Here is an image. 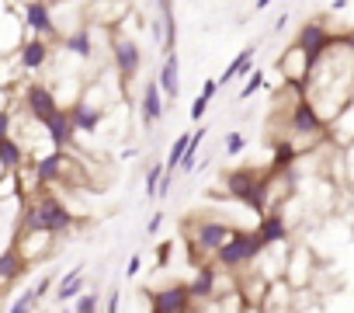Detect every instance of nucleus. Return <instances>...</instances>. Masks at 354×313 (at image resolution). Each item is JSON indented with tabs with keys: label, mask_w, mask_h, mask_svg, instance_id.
<instances>
[{
	"label": "nucleus",
	"mask_w": 354,
	"mask_h": 313,
	"mask_svg": "<svg viewBox=\"0 0 354 313\" xmlns=\"http://www.w3.org/2000/svg\"><path fill=\"white\" fill-rule=\"evenodd\" d=\"M80 223V216L70 209V202L49 188H39L32 195L21 199V216H18V230H42V233H70Z\"/></svg>",
	"instance_id": "1"
},
{
	"label": "nucleus",
	"mask_w": 354,
	"mask_h": 313,
	"mask_svg": "<svg viewBox=\"0 0 354 313\" xmlns=\"http://www.w3.org/2000/svg\"><path fill=\"white\" fill-rule=\"evenodd\" d=\"M271 181H274V171H257V168H236V171H226L223 175V185H226V195L236 199L243 209L264 216L271 209Z\"/></svg>",
	"instance_id": "2"
},
{
	"label": "nucleus",
	"mask_w": 354,
	"mask_h": 313,
	"mask_svg": "<svg viewBox=\"0 0 354 313\" xmlns=\"http://www.w3.org/2000/svg\"><path fill=\"white\" fill-rule=\"evenodd\" d=\"M240 226L226 223V220H212V216H198L185 223V240H188V261L202 265V261H216V251L236 233Z\"/></svg>",
	"instance_id": "3"
},
{
	"label": "nucleus",
	"mask_w": 354,
	"mask_h": 313,
	"mask_svg": "<svg viewBox=\"0 0 354 313\" xmlns=\"http://www.w3.org/2000/svg\"><path fill=\"white\" fill-rule=\"evenodd\" d=\"M264 247H268V244H264V237H261L257 230H243V226H240V230L216 251V265H219V268H230V271L250 268Z\"/></svg>",
	"instance_id": "4"
},
{
	"label": "nucleus",
	"mask_w": 354,
	"mask_h": 313,
	"mask_svg": "<svg viewBox=\"0 0 354 313\" xmlns=\"http://www.w3.org/2000/svg\"><path fill=\"white\" fill-rule=\"evenodd\" d=\"M108 53H111V63H115L118 80H122L125 87H132V80H136V73H139V66H142V49H139V42H136L132 35H125L122 28H111V35H108Z\"/></svg>",
	"instance_id": "5"
},
{
	"label": "nucleus",
	"mask_w": 354,
	"mask_h": 313,
	"mask_svg": "<svg viewBox=\"0 0 354 313\" xmlns=\"http://www.w3.org/2000/svg\"><path fill=\"white\" fill-rule=\"evenodd\" d=\"M149 310L153 313H192L195 310V296L188 289V282H170L163 289H149Z\"/></svg>",
	"instance_id": "6"
},
{
	"label": "nucleus",
	"mask_w": 354,
	"mask_h": 313,
	"mask_svg": "<svg viewBox=\"0 0 354 313\" xmlns=\"http://www.w3.org/2000/svg\"><path fill=\"white\" fill-rule=\"evenodd\" d=\"M18 18H21V25L32 35L56 39V42L63 39L59 28H56V21H53V4H49V0H21V4H18Z\"/></svg>",
	"instance_id": "7"
},
{
	"label": "nucleus",
	"mask_w": 354,
	"mask_h": 313,
	"mask_svg": "<svg viewBox=\"0 0 354 313\" xmlns=\"http://www.w3.org/2000/svg\"><path fill=\"white\" fill-rule=\"evenodd\" d=\"M21 108L32 115V118H39L42 125L63 108L59 105V98H56V91L49 87V84H39V80H32V84H25L21 87Z\"/></svg>",
	"instance_id": "8"
},
{
	"label": "nucleus",
	"mask_w": 354,
	"mask_h": 313,
	"mask_svg": "<svg viewBox=\"0 0 354 313\" xmlns=\"http://www.w3.org/2000/svg\"><path fill=\"white\" fill-rule=\"evenodd\" d=\"M132 15V0H91V4L84 8V21L94 25V28H118L125 18Z\"/></svg>",
	"instance_id": "9"
},
{
	"label": "nucleus",
	"mask_w": 354,
	"mask_h": 313,
	"mask_svg": "<svg viewBox=\"0 0 354 313\" xmlns=\"http://www.w3.org/2000/svg\"><path fill=\"white\" fill-rule=\"evenodd\" d=\"M313 275H316V258H313V251L302 247V244H292V247H288V261H285V278H288V285H292V289H306V285L313 282Z\"/></svg>",
	"instance_id": "10"
},
{
	"label": "nucleus",
	"mask_w": 354,
	"mask_h": 313,
	"mask_svg": "<svg viewBox=\"0 0 354 313\" xmlns=\"http://www.w3.org/2000/svg\"><path fill=\"white\" fill-rule=\"evenodd\" d=\"M333 42H337V35L326 28V21H306V25L299 28V35H295V46H302V53H306L309 60H319Z\"/></svg>",
	"instance_id": "11"
},
{
	"label": "nucleus",
	"mask_w": 354,
	"mask_h": 313,
	"mask_svg": "<svg viewBox=\"0 0 354 313\" xmlns=\"http://www.w3.org/2000/svg\"><path fill=\"white\" fill-rule=\"evenodd\" d=\"M274 66H278V73H281L288 84H299V87L306 91V77H309L313 60L302 53V46H295V42H292V46H285V53L278 56V63H274Z\"/></svg>",
	"instance_id": "12"
},
{
	"label": "nucleus",
	"mask_w": 354,
	"mask_h": 313,
	"mask_svg": "<svg viewBox=\"0 0 354 313\" xmlns=\"http://www.w3.org/2000/svg\"><path fill=\"white\" fill-rule=\"evenodd\" d=\"M15 60L21 66V73H35L49 63V39L42 35H32V39H21L18 49H15Z\"/></svg>",
	"instance_id": "13"
},
{
	"label": "nucleus",
	"mask_w": 354,
	"mask_h": 313,
	"mask_svg": "<svg viewBox=\"0 0 354 313\" xmlns=\"http://www.w3.org/2000/svg\"><path fill=\"white\" fill-rule=\"evenodd\" d=\"M160 118H163V91H160L156 80H146L142 84V94H139V122L149 132Z\"/></svg>",
	"instance_id": "14"
},
{
	"label": "nucleus",
	"mask_w": 354,
	"mask_h": 313,
	"mask_svg": "<svg viewBox=\"0 0 354 313\" xmlns=\"http://www.w3.org/2000/svg\"><path fill=\"white\" fill-rule=\"evenodd\" d=\"M156 84L167 94V108H170V101H177V94H181V63H177V53H163V63L156 70Z\"/></svg>",
	"instance_id": "15"
},
{
	"label": "nucleus",
	"mask_w": 354,
	"mask_h": 313,
	"mask_svg": "<svg viewBox=\"0 0 354 313\" xmlns=\"http://www.w3.org/2000/svg\"><path fill=\"white\" fill-rule=\"evenodd\" d=\"M59 46H63V53H70V56H77V60H94V28L84 21L77 32H70V35H63L59 39Z\"/></svg>",
	"instance_id": "16"
},
{
	"label": "nucleus",
	"mask_w": 354,
	"mask_h": 313,
	"mask_svg": "<svg viewBox=\"0 0 354 313\" xmlns=\"http://www.w3.org/2000/svg\"><path fill=\"white\" fill-rule=\"evenodd\" d=\"M46 136H49V143H53V146H59V150H70V146H73L77 129H73V118H70V111H66V108H59V111L46 122Z\"/></svg>",
	"instance_id": "17"
},
{
	"label": "nucleus",
	"mask_w": 354,
	"mask_h": 313,
	"mask_svg": "<svg viewBox=\"0 0 354 313\" xmlns=\"http://www.w3.org/2000/svg\"><path fill=\"white\" fill-rule=\"evenodd\" d=\"M28 268H32V265L25 261V254H21L15 244L4 247V251H0V289H8L11 282H18Z\"/></svg>",
	"instance_id": "18"
},
{
	"label": "nucleus",
	"mask_w": 354,
	"mask_h": 313,
	"mask_svg": "<svg viewBox=\"0 0 354 313\" xmlns=\"http://www.w3.org/2000/svg\"><path fill=\"white\" fill-rule=\"evenodd\" d=\"M257 233L264 237V244H281V240H292V226H288V220L281 216V209H268L264 216H261V223H257Z\"/></svg>",
	"instance_id": "19"
},
{
	"label": "nucleus",
	"mask_w": 354,
	"mask_h": 313,
	"mask_svg": "<svg viewBox=\"0 0 354 313\" xmlns=\"http://www.w3.org/2000/svg\"><path fill=\"white\" fill-rule=\"evenodd\" d=\"M160 8V28H163V53H177V18H174V0H156Z\"/></svg>",
	"instance_id": "20"
},
{
	"label": "nucleus",
	"mask_w": 354,
	"mask_h": 313,
	"mask_svg": "<svg viewBox=\"0 0 354 313\" xmlns=\"http://www.w3.org/2000/svg\"><path fill=\"white\" fill-rule=\"evenodd\" d=\"M25 161H28V153L18 143V136H4V139H0V168H4V171H18Z\"/></svg>",
	"instance_id": "21"
},
{
	"label": "nucleus",
	"mask_w": 354,
	"mask_h": 313,
	"mask_svg": "<svg viewBox=\"0 0 354 313\" xmlns=\"http://www.w3.org/2000/svg\"><path fill=\"white\" fill-rule=\"evenodd\" d=\"M254 56H257V46H247L226 70H223V77H219V87L223 84H233V80H240V77H247L250 73V66H254Z\"/></svg>",
	"instance_id": "22"
},
{
	"label": "nucleus",
	"mask_w": 354,
	"mask_h": 313,
	"mask_svg": "<svg viewBox=\"0 0 354 313\" xmlns=\"http://www.w3.org/2000/svg\"><path fill=\"white\" fill-rule=\"evenodd\" d=\"M299 146L292 143V139H278L274 143V153H271V171H288V168H295L299 164Z\"/></svg>",
	"instance_id": "23"
},
{
	"label": "nucleus",
	"mask_w": 354,
	"mask_h": 313,
	"mask_svg": "<svg viewBox=\"0 0 354 313\" xmlns=\"http://www.w3.org/2000/svg\"><path fill=\"white\" fill-rule=\"evenodd\" d=\"M80 289H84V265H73V268L63 275V282L56 285V296H53V299H56V303H70Z\"/></svg>",
	"instance_id": "24"
},
{
	"label": "nucleus",
	"mask_w": 354,
	"mask_h": 313,
	"mask_svg": "<svg viewBox=\"0 0 354 313\" xmlns=\"http://www.w3.org/2000/svg\"><path fill=\"white\" fill-rule=\"evenodd\" d=\"M188 139H192V132H181L174 143H170V150H167V161H163V168L167 171H177L181 168V156H185V150H188Z\"/></svg>",
	"instance_id": "25"
},
{
	"label": "nucleus",
	"mask_w": 354,
	"mask_h": 313,
	"mask_svg": "<svg viewBox=\"0 0 354 313\" xmlns=\"http://www.w3.org/2000/svg\"><path fill=\"white\" fill-rule=\"evenodd\" d=\"M101 310V292H77L73 296V313H97Z\"/></svg>",
	"instance_id": "26"
},
{
	"label": "nucleus",
	"mask_w": 354,
	"mask_h": 313,
	"mask_svg": "<svg viewBox=\"0 0 354 313\" xmlns=\"http://www.w3.org/2000/svg\"><path fill=\"white\" fill-rule=\"evenodd\" d=\"M261 87H264V70H254V66H250V77H247V84L240 87L236 101H247V98H250V94H257Z\"/></svg>",
	"instance_id": "27"
},
{
	"label": "nucleus",
	"mask_w": 354,
	"mask_h": 313,
	"mask_svg": "<svg viewBox=\"0 0 354 313\" xmlns=\"http://www.w3.org/2000/svg\"><path fill=\"white\" fill-rule=\"evenodd\" d=\"M11 313H28V310H39V296H35V289H28V292H21L11 306H8Z\"/></svg>",
	"instance_id": "28"
},
{
	"label": "nucleus",
	"mask_w": 354,
	"mask_h": 313,
	"mask_svg": "<svg viewBox=\"0 0 354 313\" xmlns=\"http://www.w3.org/2000/svg\"><path fill=\"white\" fill-rule=\"evenodd\" d=\"M223 150H226V156H240V153L247 150V139H243L240 132H226V139H223Z\"/></svg>",
	"instance_id": "29"
},
{
	"label": "nucleus",
	"mask_w": 354,
	"mask_h": 313,
	"mask_svg": "<svg viewBox=\"0 0 354 313\" xmlns=\"http://www.w3.org/2000/svg\"><path fill=\"white\" fill-rule=\"evenodd\" d=\"M160 178H163V164H149V171H146V195H149V199H156Z\"/></svg>",
	"instance_id": "30"
},
{
	"label": "nucleus",
	"mask_w": 354,
	"mask_h": 313,
	"mask_svg": "<svg viewBox=\"0 0 354 313\" xmlns=\"http://www.w3.org/2000/svg\"><path fill=\"white\" fill-rule=\"evenodd\" d=\"M209 101H212V98H205V94H198V98L192 101V108H188V115H192V122H202V115L209 111Z\"/></svg>",
	"instance_id": "31"
},
{
	"label": "nucleus",
	"mask_w": 354,
	"mask_h": 313,
	"mask_svg": "<svg viewBox=\"0 0 354 313\" xmlns=\"http://www.w3.org/2000/svg\"><path fill=\"white\" fill-rule=\"evenodd\" d=\"M170 254H174V240H160L156 244V268H167L170 265Z\"/></svg>",
	"instance_id": "32"
},
{
	"label": "nucleus",
	"mask_w": 354,
	"mask_h": 313,
	"mask_svg": "<svg viewBox=\"0 0 354 313\" xmlns=\"http://www.w3.org/2000/svg\"><path fill=\"white\" fill-rule=\"evenodd\" d=\"M174 175H177V171H167V168H163V178H160V185H156V199H167V195H170V188H174Z\"/></svg>",
	"instance_id": "33"
},
{
	"label": "nucleus",
	"mask_w": 354,
	"mask_h": 313,
	"mask_svg": "<svg viewBox=\"0 0 354 313\" xmlns=\"http://www.w3.org/2000/svg\"><path fill=\"white\" fill-rule=\"evenodd\" d=\"M11 132H15V115H11V108H0V139Z\"/></svg>",
	"instance_id": "34"
},
{
	"label": "nucleus",
	"mask_w": 354,
	"mask_h": 313,
	"mask_svg": "<svg viewBox=\"0 0 354 313\" xmlns=\"http://www.w3.org/2000/svg\"><path fill=\"white\" fill-rule=\"evenodd\" d=\"M32 289H35V296H39V303H42V299L49 296V289H53V275H42V278H39Z\"/></svg>",
	"instance_id": "35"
},
{
	"label": "nucleus",
	"mask_w": 354,
	"mask_h": 313,
	"mask_svg": "<svg viewBox=\"0 0 354 313\" xmlns=\"http://www.w3.org/2000/svg\"><path fill=\"white\" fill-rule=\"evenodd\" d=\"M104 296H108V299H104V303H101V310H108V313H115V310H118V306H122V299H118V296H122V292H118V289H111V292H104Z\"/></svg>",
	"instance_id": "36"
},
{
	"label": "nucleus",
	"mask_w": 354,
	"mask_h": 313,
	"mask_svg": "<svg viewBox=\"0 0 354 313\" xmlns=\"http://www.w3.org/2000/svg\"><path fill=\"white\" fill-rule=\"evenodd\" d=\"M142 271V254H132L129 258V268H125V278H136Z\"/></svg>",
	"instance_id": "37"
},
{
	"label": "nucleus",
	"mask_w": 354,
	"mask_h": 313,
	"mask_svg": "<svg viewBox=\"0 0 354 313\" xmlns=\"http://www.w3.org/2000/svg\"><path fill=\"white\" fill-rule=\"evenodd\" d=\"M202 94H205V98H216V94H219V80H205V84H202Z\"/></svg>",
	"instance_id": "38"
},
{
	"label": "nucleus",
	"mask_w": 354,
	"mask_h": 313,
	"mask_svg": "<svg viewBox=\"0 0 354 313\" xmlns=\"http://www.w3.org/2000/svg\"><path fill=\"white\" fill-rule=\"evenodd\" d=\"M160 226H163V213H153V220H149V226H146V230H149V233H156Z\"/></svg>",
	"instance_id": "39"
},
{
	"label": "nucleus",
	"mask_w": 354,
	"mask_h": 313,
	"mask_svg": "<svg viewBox=\"0 0 354 313\" xmlns=\"http://www.w3.org/2000/svg\"><path fill=\"white\" fill-rule=\"evenodd\" d=\"M337 39H340L347 49H354V28H351V32H344V35H337Z\"/></svg>",
	"instance_id": "40"
},
{
	"label": "nucleus",
	"mask_w": 354,
	"mask_h": 313,
	"mask_svg": "<svg viewBox=\"0 0 354 313\" xmlns=\"http://www.w3.org/2000/svg\"><path fill=\"white\" fill-rule=\"evenodd\" d=\"M268 4H271V0H257V11H264Z\"/></svg>",
	"instance_id": "41"
},
{
	"label": "nucleus",
	"mask_w": 354,
	"mask_h": 313,
	"mask_svg": "<svg viewBox=\"0 0 354 313\" xmlns=\"http://www.w3.org/2000/svg\"><path fill=\"white\" fill-rule=\"evenodd\" d=\"M49 4H53V8H59V4H70V0H49Z\"/></svg>",
	"instance_id": "42"
}]
</instances>
